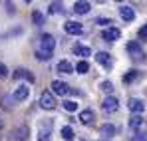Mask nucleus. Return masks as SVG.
I'll return each mask as SVG.
<instances>
[{
    "label": "nucleus",
    "instance_id": "nucleus-12",
    "mask_svg": "<svg viewBox=\"0 0 147 141\" xmlns=\"http://www.w3.org/2000/svg\"><path fill=\"white\" fill-rule=\"evenodd\" d=\"M90 10H92V4H90V2H82V0H80V2L74 4V12H76V14H88Z\"/></svg>",
    "mask_w": 147,
    "mask_h": 141
},
{
    "label": "nucleus",
    "instance_id": "nucleus-14",
    "mask_svg": "<svg viewBox=\"0 0 147 141\" xmlns=\"http://www.w3.org/2000/svg\"><path fill=\"white\" fill-rule=\"evenodd\" d=\"M74 54H76V56H82V58H88V56H92V50H90V46L76 44V46H74Z\"/></svg>",
    "mask_w": 147,
    "mask_h": 141
},
{
    "label": "nucleus",
    "instance_id": "nucleus-25",
    "mask_svg": "<svg viewBox=\"0 0 147 141\" xmlns=\"http://www.w3.org/2000/svg\"><path fill=\"white\" fill-rule=\"evenodd\" d=\"M135 78H137V72L133 70V72H129V74H125V76H123V82H125V84H129V82H133Z\"/></svg>",
    "mask_w": 147,
    "mask_h": 141
},
{
    "label": "nucleus",
    "instance_id": "nucleus-18",
    "mask_svg": "<svg viewBox=\"0 0 147 141\" xmlns=\"http://www.w3.org/2000/svg\"><path fill=\"white\" fill-rule=\"evenodd\" d=\"M14 78H16V80L24 78V80H28V82H34V76H32L28 70H24V68H18V70L14 72Z\"/></svg>",
    "mask_w": 147,
    "mask_h": 141
},
{
    "label": "nucleus",
    "instance_id": "nucleus-5",
    "mask_svg": "<svg viewBox=\"0 0 147 141\" xmlns=\"http://www.w3.org/2000/svg\"><path fill=\"white\" fill-rule=\"evenodd\" d=\"M101 107H103L105 111H117V107H119V101H117V97H113V95H107V97L101 101Z\"/></svg>",
    "mask_w": 147,
    "mask_h": 141
},
{
    "label": "nucleus",
    "instance_id": "nucleus-20",
    "mask_svg": "<svg viewBox=\"0 0 147 141\" xmlns=\"http://www.w3.org/2000/svg\"><path fill=\"white\" fill-rule=\"evenodd\" d=\"M145 125V119L141 117V115H135V117L129 119V127L131 129H139V127H143Z\"/></svg>",
    "mask_w": 147,
    "mask_h": 141
},
{
    "label": "nucleus",
    "instance_id": "nucleus-28",
    "mask_svg": "<svg viewBox=\"0 0 147 141\" xmlns=\"http://www.w3.org/2000/svg\"><path fill=\"white\" fill-rule=\"evenodd\" d=\"M131 141H147V133H137L131 137Z\"/></svg>",
    "mask_w": 147,
    "mask_h": 141
},
{
    "label": "nucleus",
    "instance_id": "nucleus-23",
    "mask_svg": "<svg viewBox=\"0 0 147 141\" xmlns=\"http://www.w3.org/2000/svg\"><path fill=\"white\" fill-rule=\"evenodd\" d=\"M76 72H78V74H88V72H90V64H88V62H80V64L76 66Z\"/></svg>",
    "mask_w": 147,
    "mask_h": 141
},
{
    "label": "nucleus",
    "instance_id": "nucleus-17",
    "mask_svg": "<svg viewBox=\"0 0 147 141\" xmlns=\"http://www.w3.org/2000/svg\"><path fill=\"white\" fill-rule=\"evenodd\" d=\"M80 121H82L84 125H90V123L94 121V111H92V109H84V111L80 113Z\"/></svg>",
    "mask_w": 147,
    "mask_h": 141
},
{
    "label": "nucleus",
    "instance_id": "nucleus-32",
    "mask_svg": "<svg viewBox=\"0 0 147 141\" xmlns=\"http://www.w3.org/2000/svg\"><path fill=\"white\" fill-rule=\"evenodd\" d=\"M2 125H4V123H2V119H0V129H2Z\"/></svg>",
    "mask_w": 147,
    "mask_h": 141
},
{
    "label": "nucleus",
    "instance_id": "nucleus-29",
    "mask_svg": "<svg viewBox=\"0 0 147 141\" xmlns=\"http://www.w3.org/2000/svg\"><path fill=\"white\" fill-rule=\"evenodd\" d=\"M139 38L141 40H147V26H141L139 28Z\"/></svg>",
    "mask_w": 147,
    "mask_h": 141
},
{
    "label": "nucleus",
    "instance_id": "nucleus-6",
    "mask_svg": "<svg viewBox=\"0 0 147 141\" xmlns=\"http://www.w3.org/2000/svg\"><path fill=\"white\" fill-rule=\"evenodd\" d=\"M26 137H28V127H26V125L16 127V129L10 133V139H12V141H24Z\"/></svg>",
    "mask_w": 147,
    "mask_h": 141
},
{
    "label": "nucleus",
    "instance_id": "nucleus-8",
    "mask_svg": "<svg viewBox=\"0 0 147 141\" xmlns=\"http://www.w3.org/2000/svg\"><path fill=\"white\" fill-rule=\"evenodd\" d=\"M127 107H129V111H133V113H141V111L145 109V103H143L141 99H137V97H131V99L127 101Z\"/></svg>",
    "mask_w": 147,
    "mask_h": 141
},
{
    "label": "nucleus",
    "instance_id": "nucleus-26",
    "mask_svg": "<svg viewBox=\"0 0 147 141\" xmlns=\"http://www.w3.org/2000/svg\"><path fill=\"white\" fill-rule=\"evenodd\" d=\"M62 10V4L60 2H52L50 4V14H56V12H60Z\"/></svg>",
    "mask_w": 147,
    "mask_h": 141
},
{
    "label": "nucleus",
    "instance_id": "nucleus-16",
    "mask_svg": "<svg viewBox=\"0 0 147 141\" xmlns=\"http://www.w3.org/2000/svg\"><path fill=\"white\" fill-rule=\"evenodd\" d=\"M56 70L60 72V74H72L74 68H72V64H70L68 60H60V62H58V68H56Z\"/></svg>",
    "mask_w": 147,
    "mask_h": 141
},
{
    "label": "nucleus",
    "instance_id": "nucleus-21",
    "mask_svg": "<svg viewBox=\"0 0 147 141\" xmlns=\"http://www.w3.org/2000/svg\"><path fill=\"white\" fill-rule=\"evenodd\" d=\"M50 137H52L50 129H48V127H46V129L42 127V129H40V133H38V141H50Z\"/></svg>",
    "mask_w": 147,
    "mask_h": 141
},
{
    "label": "nucleus",
    "instance_id": "nucleus-3",
    "mask_svg": "<svg viewBox=\"0 0 147 141\" xmlns=\"http://www.w3.org/2000/svg\"><path fill=\"white\" fill-rule=\"evenodd\" d=\"M40 105L44 107V109H54L56 107V97H54V94L52 92H42V95H40Z\"/></svg>",
    "mask_w": 147,
    "mask_h": 141
},
{
    "label": "nucleus",
    "instance_id": "nucleus-1",
    "mask_svg": "<svg viewBox=\"0 0 147 141\" xmlns=\"http://www.w3.org/2000/svg\"><path fill=\"white\" fill-rule=\"evenodd\" d=\"M54 48H56V40L52 34H42L40 36V46L36 50V58L38 60H50L54 56Z\"/></svg>",
    "mask_w": 147,
    "mask_h": 141
},
{
    "label": "nucleus",
    "instance_id": "nucleus-7",
    "mask_svg": "<svg viewBox=\"0 0 147 141\" xmlns=\"http://www.w3.org/2000/svg\"><path fill=\"white\" fill-rule=\"evenodd\" d=\"M119 36H121V32H119L117 28H107V30L101 32V38L107 40V42H115V40H119Z\"/></svg>",
    "mask_w": 147,
    "mask_h": 141
},
{
    "label": "nucleus",
    "instance_id": "nucleus-19",
    "mask_svg": "<svg viewBox=\"0 0 147 141\" xmlns=\"http://www.w3.org/2000/svg\"><path fill=\"white\" fill-rule=\"evenodd\" d=\"M62 139H64V141H74V139H76V133H74V129L70 127V125L62 127Z\"/></svg>",
    "mask_w": 147,
    "mask_h": 141
},
{
    "label": "nucleus",
    "instance_id": "nucleus-2",
    "mask_svg": "<svg viewBox=\"0 0 147 141\" xmlns=\"http://www.w3.org/2000/svg\"><path fill=\"white\" fill-rule=\"evenodd\" d=\"M127 52L131 54V58H133L135 62H141V60L145 58V56H143L145 52H143V48L139 46V42H129V44H127Z\"/></svg>",
    "mask_w": 147,
    "mask_h": 141
},
{
    "label": "nucleus",
    "instance_id": "nucleus-9",
    "mask_svg": "<svg viewBox=\"0 0 147 141\" xmlns=\"http://www.w3.org/2000/svg\"><path fill=\"white\" fill-rule=\"evenodd\" d=\"M68 90H70V88H68L66 82H60V80H54V82H52V92H54V94L66 95V94H68Z\"/></svg>",
    "mask_w": 147,
    "mask_h": 141
},
{
    "label": "nucleus",
    "instance_id": "nucleus-30",
    "mask_svg": "<svg viewBox=\"0 0 147 141\" xmlns=\"http://www.w3.org/2000/svg\"><path fill=\"white\" fill-rule=\"evenodd\" d=\"M109 22H111L109 18H98V20H96V24H98V26H107Z\"/></svg>",
    "mask_w": 147,
    "mask_h": 141
},
{
    "label": "nucleus",
    "instance_id": "nucleus-24",
    "mask_svg": "<svg viewBox=\"0 0 147 141\" xmlns=\"http://www.w3.org/2000/svg\"><path fill=\"white\" fill-rule=\"evenodd\" d=\"M62 105H64V109H66V111H76V109H78V101H70V99H68V101H64Z\"/></svg>",
    "mask_w": 147,
    "mask_h": 141
},
{
    "label": "nucleus",
    "instance_id": "nucleus-10",
    "mask_svg": "<svg viewBox=\"0 0 147 141\" xmlns=\"http://www.w3.org/2000/svg\"><path fill=\"white\" fill-rule=\"evenodd\" d=\"M28 95H30V88H28V86H18V88L14 90L12 97H14L16 101H24Z\"/></svg>",
    "mask_w": 147,
    "mask_h": 141
},
{
    "label": "nucleus",
    "instance_id": "nucleus-11",
    "mask_svg": "<svg viewBox=\"0 0 147 141\" xmlns=\"http://www.w3.org/2000/svg\"><path fill=\"white\" fill-rule=\"evenodd\" d=\"M64 30H66L68 34L78 36V34H82V32H84V26H82L80 22H66V24H64Z\"/></svg>",
    "mask_w": 147,
    "mask_h": 141
},
{
    "label": "nucleus",
    "instance_id": "nucleus-13",
    "mask_svg": "<svg viewBox=\"0 0 147 141\" xmlns=\"http://www.w3.org/2000/svg\"><path fill=\"white\" fill-rule=\"evenodd\" d=\"M119 14H121V18L125 22H131V20L135 18V12H133L131 6H121V8H119Z\"/></svg>",
    "mask_w": 147,
    "mask_h": 141
},
{
    "label": "nucleus",
    "instance_id": "nucleus-15",
    "mask_svg": "<svg viewBox=\"0 0 147 141\" xmlns=\"http://www.w3.org/2000/svg\"><path fill=\"white\" fill-rule=\"evenodd\" d=\"M99 133H101L103 137H113V135H115V125L105 123V125H101V127H99Z\"/></svg>",
    "mask_w": 147,
    "mask_h": 141
},
{
    "label": "nucleus",
    "instance_id": "nucleus-4",
    "mask_svg": "<svg viewBox=\"0 0 147 141\" xmlns=\"http://www.w3.org/2000/svg\"><path fill=\"white\" fill-rule=\"evenodd\" d=\"M96 62H98L99 66H103L105 70H111V64H113V62H111V56H109L107 52H98V54H96Z\"/></svg>",
    "mask_w": 147,
    "mask_h": 141
},
{
    "label": "nucleus",
    "instance_id": "nucleus-27",
    "mask_svg": "<svg viewBox=\"0 0 147 141\" xmlns=\"http://www.w3.org/2000/svg\"><path fill=\"white\" fill-rule=\"evenodd\" d=\"M101 90H103V92H107V94H109V92H111V90H113V84H111V82H101Z\"/></svg>",
    "mask_w": 147,
    "mask_h": 141
},
{
    "label": "nucleus",
    "instance_id": "nucleus-31",
    "mask_svg": "<svg viewBox=\"0 0 147 141\" xmlns=\"http://www.w3.org/2000/svg\"><path fill=\"white\" fill-rule=\"evenodd\" d=\"M0 76H2V78H4V76H8V68H6L2 62H0Z\"/></svg>",
    "mask_w": 147,
    "mask_h": 141
},
{
    "label": "nucleus",
    "instance_id": "nucleus-22",
    "mask_svg": "<svg viewBox=\"0 0 147 141\" xmlns=\"http://www.w3.org/2000/svg\"><path fill=\"white\" fill-rule=\"evenodd\" d=\"M32 20L36 26H40V24H44V16H42V12H38V10H34L32 12Z\"/></svg>",
    "mask_w": 147,
    "mask_h": 141
}]
</instances>
